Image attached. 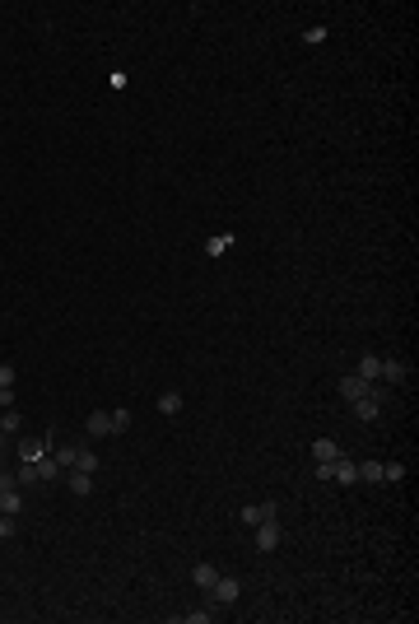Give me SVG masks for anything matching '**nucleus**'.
Returning a JSON list of instances; mask_svg holds the SVG:
<instances>
[{
    "label": "nucleus",
    "instance_id": "18",
    "mask_svg": "<svg viewBox=\"0 0 419 624\" xmlns=\"http://www.w3.org/2000/svg\"><path fill=\"white\" fill-rule=\"evenodd\" d=\"M219 615V606H210V601H205L201 610H186V624H210Z\"/></svg>",
    "mask_w": 419,
    "mask_h": 624
},
{
    "label": "nucleus",
    "instance_id": "5",
    "mask_svg": "<svg viewBox=\"0 0 419 624\" xmlns=\"http://www.w3.org/2000/svg\"><path fill=\"white\" fill-rule=\"evenodd\" d=\"M279 541H284V531H279V517H275V522H256V550H261V555L279 550Z\"/></svg>",
    "mask_w": 419,
    "mask_h": 624
},
{
    "label": "nucleus",
    "instance_id": "23",
    "mask_svg": "<svg viewBox=\"0 0 419 624\" xmlns=\"http://www.w3.org/2000/svg\"><path fill=\"white\" fill-rule=\"evenodd\" d=\"M126 429H131V410H112V434H126Z\"/></svg>",
    "mask_w": 419,
    "mask_h": 624
},
{
    "label": "nucleus",
    "instance_id": "13",
    "mask_svg": "<svg viewBox=\"0 0 419 624\" xmlns=\"http://www.w3.org/2000/svg\"><path fill=\"white\" fill-rule=\"evenodd\" d=\"M312 457H317V461H336V457H340V443H336V438H317V443H312Z\"/></svg>",
    "mask_w": 419,
    "mask_h": 624
},
{
    "label": "nucleus",
    "instance_id": "29",
    "mask_svg": "<svg viewBox=\"0 0 419 624\" xmlns=\"http://www.w3.org/2000/svg\"><path fill=\"white\" fill-rule=\"evenodd\" d=\"M0 489H19V480H15V470H0Z\"/></svg>",
    "mask_w": 419,
    "mask_h": 624
},
{
    "label": "nucleus",
    "instance_id": "14",
    "mask_svg": "<svg viewBox=\"0 0 419 624\" xmlns=\"http://www.w3.org/2000/svg\"><path fill=\"white\" fill-rule=\"evenodd\" d=\"M158 415H182V391L168 387L163 396H158Z\"/></svg>",
    "mask_w": 419,
    "mask_h": 624
},
{
    "label": "nucleus",
    "instance_id": "28",
    "mask_svg": "<svg viewBox=\"0 0 419 624\" xmlns=\"http://www.w3.org/2000/svg\"><path fill=\"white\" fill-rule=\"evenodd\" d=\"M0 406H5V410H15V387H0Z\"/></svg>",
    "mask_w": 419,
    "mask_h": 624
},
{
    "label": "nucleus",
    "instance_id": "2",
    "mask_svg": "<svg viewBox=\"0 0 419 624\" xmlns=\"http://www.w3.org/2000/svg\"><path fill=\"white\" fill-rule=\"evenodd\" d=\"M51 448H56V429H51V434H47V438H28V434H24V438H19V443H15L19 461H42V457L51 452Z\"/></svg>",
    "mask_w": 419,
    "mask_h": 624
},
{
    "label": "nucleus",
    "instance_id": "22",
    "mask_svg": "<svg viewBox=\"0 0 419 624\" xmlns=\"http://www.w3.org/2000/svg\"><path fill=\"white\" fill-rule=\"evenodd\" d=\"M15 536H19V517L0 513V541H15Z\"/></svg>",
    "mask_w": 419,
    "mask_h": 624
},
{
    "label": "nucleus",
    "instance_id": "3",
    "mask_svg": "<svg viewBox=\"0 0 419 624\" xmlns=\"http://www.w3.org/2000/svg\"><path fill=\"white\" fill-rule=\"evenodd\" d=\"M238 596H243V582H238V577H224L219 573V582L215 587H210V592H205V601H210V606H238Z\"/></svg>",
    "mask_w": 419,
    "mask_h": 624
},
{
    "label": "nucleus",
    "instance_id": "21",
    "mask_svg": "<svg viewBox=\"0 0 419 624\" xmlns=\"http://www.w3.org/2000/svg\"><path fill=\"white\" fill-rule=\"evenodd\" d=\"M229 247H233V238H229V233H219V238H210V243H205V256H224Z\"/></svg>",
    "mask_w": 419,
    "mask_h": 624
},
{
    "label": "nucleus",
    "instance_id": "26",
    "mask_svg": "<svg viewBox=\"0 0 419 624\" xmlns=\"http://www.w3.org/2000/svg\"><path fill=\"white\" fill-rule=\"evenodd\" d=\"M243 522L256 527V522H261V503H247V508H243Z\"/></svg>",
    "mask_w": 419,
    "mask_h": 624
},
{
    "label": "nucleus",
    "instance_id": "10",
    "mask_svg": "<svg viewBox=\"0 0 419 624\" xmlns=\"http://www.w3.org/2000/svg\"><path fill=\"white\" fill-rule=\"evenodd\" d=\"M33 466H38V480H42V484H56V480L65 475V466H61V461H56L51 452H47L42 461H33Z\"/></svg>",
    "mask_w": 419,
    "mask_h": 624
},
{
    "label": "nucleus",
    "instance_id": "19",
    "mask_svg": "<svg viewBox=\"0 0 419 624\" xmlns=\"http://www.w3.org/2000/svg\"><path fill=\"white\" fill-rule=\"evenodd\" d=\"M15 480H19V489H28V484H42V480H38V466H33V461H24V466L15 470Z\"/></svg>",
    "mask_w": 419,
    "mask_h": 624
},
{
    "label": "nucleus",
    "instance_id": "9",
    "mask_svg": "<svg viewBox=\"0 0 419 624\" xmlns=\"http://www.w3.org/2000/svg\"><path fill=\"white\" fill-rule=\"evenodd\" d=\"M65 484H70V494H75V499H89V494H93V475H89V470H65Z\"/></svg>",
    "mask_w": 419,
    "mask_h": 624
},
{
    "label": "nucleus",
    "instance_id": "8",
    "mask_svg": "<svg viewBox=\"0 0 419 624\" xmlns=\"http://www.w3.org/2000/svg\"><path fill=\"white\" fill-rule=\"evenodd\" d=\"M331 480H336V484H359V461L336 457V461H331Z\"/></svg>",
    "mask_w": 419,
    "mask_h": 624
},
{
    "label": "nucleus",
    "instance_id": "25",
    "mask_svg": "<svg viewBox=\"0 0 419 624\" xmlns=\"http://www.w3.org/2000/svg\"><path fill=\"white\" fill-rule=\"evenodd\" d=\"M19 382V368L15 363H0V387H15Z\"/></svg>",
    "mask_w": 419,
    "mask_h": 624
},
{
    "label": "nucleus",
    "instance_id": "4",
    "mask_svg": "<svg viewBox=\"0 0 419 624\" xmlns=\"http://www.w3.org/2000/svg\"><path fill=\"white\" fill-rule=\"evenodd\" d=\"M336 391H340L345 401H363V396H372V391H377V382H363L359 373H350V377H340V382H336Z\"/></svg>",
    "mask_w": 419,
    "mask_h": 624
},
{
    "label": "nucleus",
    "instance_id": "1",
    "mask_svg": "<svg viewBox=\"0 0 419 624\" xmlns=\"http://www.w3.org/2000/svg\"><path fill=\"white\" fill-rule=\"evenodd\" d=\"M51 457H56L65 470H89V475L103 466L98 452H93V443H65V448H51Z\"/></svg>",
    "mask_w": 419,
    "mask_h": 624
},
{
    "label": "nucleus",
    "instance_id": "17",
    "mask_svg": "<svg viewBox=\"0 0 419 624\" xmlns=\"http://www.w3.org/2000/svg\"><path fill=\"white\" fill-rule=\"evenodd\" d=\"M19 429H24V415H19V410H5V415H0V438H15Z\"/></svg>",
    "mask_w": 419,
    "mask_h": 624
},
{
    "label": "nucleus",
    "instance_id": "12",
    "mask_svg": "<svg viewBox=\"0 0 419 624\" xmlns=\"http://www.w3.org/2000/svg\"><path fill=\"white\" fill-rule=\"evenodd\" d=\"M354 373L363 377V382H382V359H377V354H363Z\"/></svg>",
    "mask_w": 419,
    "mask_h": 624
},
{
    "label": "nucleus",
    "instance_id": "11",
    "mask_svg": "<svg viewBox=\"0 0 419 624\" xmlns=\"http://www.w3.org/2000/svg\"><path fill=\"white\" fill-rule=\"evenodd\" d=\"M191 582H196L201 592H210V587L219 582V568H215V564H196V568H191Z\"/></svg>",
    "mask_w": 419,
    "mask_h": 624
},
{
    "label": "nucleus",
    "instance_id": "20",
    "mask_svg": "<svg viewBox=\"0 0 419 624\" xmlns=\"http://www.w3.org/2000/svg\"><path fill=\"white\" fill-rule=\"evenodd\" d=\"M359 480L377 484V480H382V461H359Z\"/></svg>",
    "mask_w": 419,
    "mask_h": 624
},
{
    "label": "nucleus",
    "instance_id": "6",
    "mask_svg": "<svg viewBox=\"0 0 419 624\" xmlns=\"http://www.w3.org/2000/svg\"><path fill=\"white\" fill-rule=\"evenodd\" d=\"M350 410H354V420L372 424L377 415H382V391H372V396H363V401H350Z\"/></svg>",
    "mask_w": 419,
    "mask_h": 624
},
{
    "label": "nucleus",
    "instance_id": "27",
    "mask_svg": "<svg viewBox=\"0 0 419 624\" xmlns=\"http://www.w3.org/2000/svg\"><path fill=\"white\" fill-rule=\"evenodd\" d=\"M303 42H308V47H317V42H326V28H308V33H303Z\"/></svg>",
    "mask_w": 419,
    "mask_h": 624
},
{
    "label": "nucleus",
    "instance_id": "15",
    "mask_svg": "<svg viewBox=\"0 0 419 624\" xmlns=\"http://www.w3.org/2000/svg\"><path fill=\"white\" fill-rule=\"evenodd\" d=\"M0 513L19 517V513H24V494H19V489H0Z\"/></svg>",
    "mask_w": 419,
    "mask_h": 624
},
{
    "label": "nucleus",
    "instance_id": "24",
    "mask_svg": "<svg viewBox=\"0 0 419 624\" xmlns=\"http://www.w3.org/2000/svg\"><path fill=\"white\" fill-rule=\"evenodd\" d=\"M382 480L401 484V480H405V466H401V461H387V466H382Z\"/></svg>",
    "mask_w": 419,
    "mask_h": 624
},
{
    "label": "nucleus",
    "instance_id": "16",
    "mask_svg": "<svg viewBox=\"0 0 419 624\" xmlns=\"http://www.w3.org/2000/svg\"><path fill=\"white\" fill-rule=\"evenodd\" d=\"M382 382L401 387V382H405V363H401V359H382Z\"/></svg>",
    "mask_w": 419,
    "mask_h": 624
},
{
    "label": "nucleus",
    "instance_id": "7",
    "mask_svg": "<svg viewBox=\"0 0 419 624\" xmlns=\"http://www.w3.org/2000/svg\"><path fill=\"white\" fill-rule=\"evenodd\" d=\"M84 434L89 438H108L112 434V410H93L89 420H84Z\"/></svg>",
    "mask_w": 419,
    "mask_h": 624
}]
</instances>
